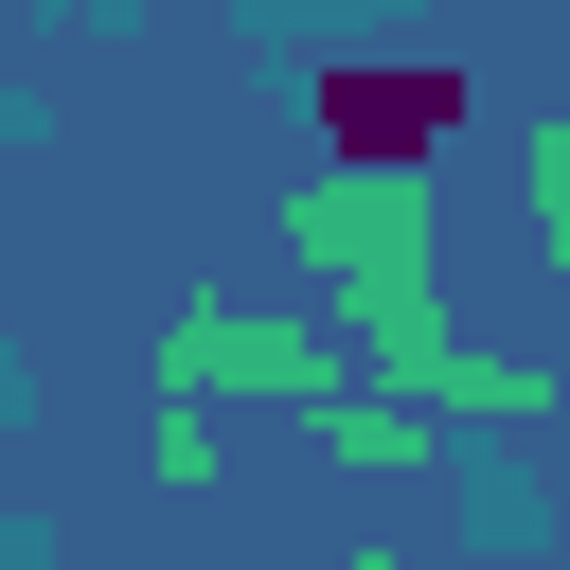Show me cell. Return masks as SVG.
<instances>
[{
	"mask_svg": "<svg viewBox=\"0 0 570 570\" xmlns=\"http://www.w3.org/2000/svg\"><path fill=\"white\" fill-rule=\"evenodd\" d=\"M445 125H463V71H445V53H338V71H321V142H338L356 178H410Z\"/></svg>",
	"mask_w": 570,
	"mask_h": 570,
	"instance_id": "cell-1",
	"label": "cell"
}]
</instances>
